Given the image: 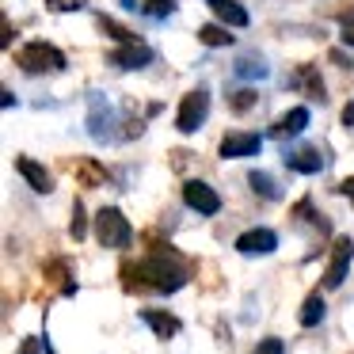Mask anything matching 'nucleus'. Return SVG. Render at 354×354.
Masks as SVG:
<instances>
[{
	"label": "nucleus",
	"instance_id": "obj_20",
	"mask_svg": "<svg viewBox=\"0 0 354 354\" xmlns=\"http://www.w3.org/2000/svg\"><path fill=\"white\" fill-rule=\"evenodd\" d=\"M198 42L209 50H221V46H232V31L229 27H217V24H206L198 27Z\"/></svg>",
	"mask_w": 354,
	"mask_h": 354
},
{
	"label": "nucleus",
	"instance_id": "obj_21",
	"mask_svg": "<svg viewBox=\"0 0 354 354\" xmlns=\"http://www.w3.org/2000/svg\"><path fill=\"white\" fill-rule=\"evenodd\" d=\"M297 80L305 84V92L313 95L316 103H324V100H328V92H324V84H320V77H316V69H313V65H305V69L297 73ZM297 80H293V84H297Z\"/></svg>",
	"mask_w": 354,
	"mask_h": 354
},
{
	"label": "nucleus",
	"instance_id": "obj_12",
	"mask_svg": "<svg viewBox=\"0 0 354 354\" xmlns=\"http://www.w3.org/2000/svg\"><path fill=\"white\" fill-rule=\"evenodd\" d=\"M16 171L27 179V183H31V191H39V194H50V191H54V179H50V171L42 168L35 156H16Z\"/></svg>",
	"mask_w": 354,
	"mask_h": 354
},
{
	"label": "nucleus",
	"instance_id": "obj_27",
	"mask_svg": "<svg viewBox=\"0 0 354 354\" xmlns=\"http://www.w3.org/2000/svg\"><path fill=\"white\" fill-rule=\"evenodd\" d=\"M252 354H286V346H282V339H263Z\"/></svg>",
	"mask_w": 354,
	"mask_h": 354
},
{
	"label": "nucleus",
	"instance_id": "obj_9",
	"mask_svg": "<svg viewBox=\"0 0 354 354\" xmlns=\"http://www.w3.org/2000/svg\"><path fill=\"white\" fill-rule=\"evenodd\" d=\"M236 252L240 255H270V252H278V232L274 229H248V232H240L236 236Z\"/></svg>",
	"mask_w": 354,
	"mask_h": 354
},
{
	"label": "nucleus",
	"instance_id": "obj_31",
	"mask_svg": "<svg viewBox=\"0 0 354 354\" xmlns=\"http://www.w3.org/2000/svg\"><path fill=\"white\" fill-rule=\"evenodd\" d=\"M339 191H343L346 198H354V176H351V179H343V187H339Z\"/></svg>",
	"mask_w": 354,
	"mask_h": 354
},
{
	"label": "nucleus",
	"instance_id": "obj_17",
	"mask_svg": "<svg viewBox=\"0 0 354 354\" xmlns=\"http://www.w3.org/2000/svg\"><path fill=\"white\" fill-rule=\"evenodd\" d=\"M248 187H252L255 194H259V198H267V202H278L282 198V187L274 183V176H270V171H248Z\"/></svg>",
	"mask_w": 354,
	"mask_h": 354
},
{
	"label": "nucleus",
	"instance_id": "obj_25",
	"mask_svg": "<svg viewBox=\"0 0 354 354\" xmlns=\"http://www.w3.org/2000/svg\"><path fill=\"white\" fill-rule=\"evenodd\" d=\"M141 8H145L149 16L164 19V16H171V12H176V0H141Z\"/></svg>",
	"mask_w": 354,
	"mask_h": 354
},
{
	"label": "nucleus",
	"instance_id": "obj_23",
	"mask_svg": "<svg viewBox=\"0 0 354 354\" xmlns=\"http://www.w3.org/2000/svg\"><path fill=\"white\" fill-rule=\"evenodd\" d=\"M46 278H54V282L62 286V293H73V290H77V286H73V278H69V267H65L62 259H54V263L46 267Z\"/></svg>",
	"mask_w": 354,
	"mask_h": 354
},
{
	"label": "nucleus",
	"instance_id": "obj_10",
	"mask_svg": "<svg viewBox=\"0 0 354 354\" xmlns=\"http://www.w3.org/2000/svg\"><path fill=\"white\" fill-rule=\"evenodd\" d=\"M286 164H290L293 171H301V176H316V171H324L328 156H324L320 145H293L290 153H286Z\"/></svg>",
	"mask_w": 354,
	"mask_h": 354
},
{
	"label": "nucleus",
	"instance_id": "obj_19",
	"mask_svg": "<svg viewBox=\"0 0 354 354\" xmlns=\"http://www.w3.org/2000/svg\"><path fill=\"white\" fill-rule=\"evenodd\" d=\"M324 313H328L324 293H308L305 305H301V328H316V324H324Z\"/></svg>",
	"mask_w": 354,
	"mask_h": 354
},
{
	"label": "nucleus",
	"instance_id": "obj_5",
	"mask_svg": "<svg viewBox=\"0 0 354 354\" xmlns=\"http://www.w3.org/2000/svg\"><path fill=\"white\" fill-rule=\"evenodd\" d=\"M88 133H92L100 145H107L115 138V107L103 92H92L88 95Z\"/></svg>",
	"mask_w": 354,
	"mask_h": 354
},
{
	"label": "nucleus",
	"instance_id": "obj_1",
	"mask_svg": "<svg viewBox=\"0 0 354 354\" xmlns=\"http://www.w3.org/2000/svg\"><path fill=\"white\" fill-rule=\"evenodd\" d=\"M126 290H153V293H176L187 286L191 267L176 248H156L153 255L138 263V267H122Z\"/></svg>",
	"mask_w": 354,
	"mask_h": 354
},
{
	"label": "nucleus",
	"instance_id": "obj_11",
	"mask_svg": "<svg viewBox=\"0 0 354 354\" xmlns=\"http://www.w3.org/2000/svg\"><path fill=\"white\" fill-rule=\"evenodd\" d=\"M305 130H308V107H293V111H286L278 122L267 126V138L270 141H290V138H297V133H305Z\"/></svg>",
	"mask_w": 354,
	"mask_h": 354
},
{
	"label": "nucleus",
	"instance_id": "obj_7",
	"mask_svg": "<svg viewBox=\"0 0 354 354\" xmlns=\"http://www.w3.org/2000/svg\"><path fill=\"white\" fill-rule=\"evenodd\" d=\"M263 149V133L255 130H229L221 138V145H217V153H221V160H236V156H255Z\"/></svg>",
	"mask_w": 354,
	"mask_h": 354
},
{
	"label": "nucleus",
	"instance_id": "obj_30",
	"mask_svg": "<svg viewBox=\"0 0 354 354\" xmlns=\"http://www.w3.org/2000/svg\"><path fill=\"white\" fill-rule=\"evenodd\" d=\"M343 126H354V103H346V107H343Z\"/></svg>",
	"mask_w": 354,
	"mask_h": 354
},
{
	"label": "nucleus",
	"instance_id": "obj_6",
	"mask_svg": "<svg viewBox=\"0 0 354 354\" xmlns=\"http://www.w3.org/2000/svg\"><path fill=\"white\" fill-rule=\"evenodd\" d=\"M351 263H354V240L351 236H335L328 270H324V290H339V286L346 282V274H351Z\"/></svg>",
	"mask_w": 354,
	"mask_h": 354
},
{
	"label": "nucleus",
	"instance_id": "obj_28",
	"mask_svg": "<svg viewBox=\"0 0 354 354\" xmlns=\"http://www.w3.org/2000/svg\"><path fill=\"white\" fill-rule=\"evenodd\" d=\"M46 351V339H24V343H19V354H42Z\"/></svg>",
	"mask_w": 354,
	"mask_h": 354
},
{
	"label": "nucleus",
	"instance_id": "obj_29",
	"mask_svg": "<svg viewBox=\"0 0 354 354\" xmlns=\"http://www.w3.org/2000/svg\"><path fill=\"white\" fill-rule=\"evenodd\" d=\"M339 39H343V46H351V50H354V16H346V19H343V27H339Z\"/></svg>",
	"mask_w": 354,
	"mask_h": 354
},
{
	"label": "nucleus",
	"instance_id": "obj_3",
	"mask_svg": "<svg viewBox=\"0 0 354 354\" xmlns=\"http://www.w3.org/2000/svg\"><path fill=\"white\" fill-rule=\"evenodd\" d=\"M95 240L103 248H130L133 244V225L126 221V214L118 206H103L95 214Z\"/></svg>",
	"mask_w": 354,
	"mask_h": 354
},
{
	"label": "nucleus",
	"instance_id": "obj_2",
	"mask_svg": "<svg viewBox=\"0 0 354 354\" xmlns=\"http://www.w3.org/2000/svg\"><path fill=\"white\" fill-rule=\"evenodd\" d=\"M16 62H19V69L31 73V77H42V73H57V69H65V54L54 46V42H46V39L27 42V46L16 54Z\"/></svg>",
	"mask_w": 354,
	"mask_h": 354
},
{
	"label": "nucleus",
	"instance_id": "obj_4",
	"mask_svg": "<svg viewBox=\"0 0 354 354\" xmlns=\"http://www.w3.org/2000/svg\"><path fill=\"white\" fill-rule=\"evenodd\" d=\"M206 115H209V92H206V88H191V92L179 100V107H176V130L179 133L202 130Z\"/></svg>",
	"mask_w": 354,
	"mask_h": 354
},
{
	"label": "nucleus",
	"instance_id": "obj_24",
	"mask_svg": "<svg viewBox=\"0 0 354 354\" xmlns=\"http://www.w3.org/2000/svg\"><path fill=\"white\" fill-rule=\"evenodd\" d=\"M255 100H259V92H255V88H244V92H229V107H232V111H248Z\"/></svg>",
	"mask_w": 354,
	"mask_h": 354
},
{
	"label": "nucleus",
	"instance_id": "obj_15",
	"mask_svg": "<svg viewBox=\"0 0 354 354\" xmlns=\"http://www.w3.org/2000/svg\"><path fill=\"white\" fill-rule=\"evenodd\" d=\"M141 320L153 328L156 339H171V335H179V328H183V324H179L171 313H164V308H141Z\"/></svg>",
	"mask_w": 354,
	"mask_h": 354
},
{
	"label": "nucleus",
	"instance_id": "obj_8",
	"mask_svg": "<svg viewBox=\"0 0 354 354\" xmlns=\"http://www.w3.org/2000/svg\"><path fill=\"white\" fill-rule=\"evenodd\" d=\"M183 202L202 217H214L217 209H221V194H217L209 183H202V179H187L183 183Z\"/></svg>",
	"mask_w": 354,
	"mask_h": 354
},
{
	"label": "nucleus",
	"instance_id": "obj_18",
	"mask_svg": "<svg viewBox=\"0 0 354 354\" xmlns=\"http://www.w3.org/2000/svg\"><path fill=\"white\" fill-rule=\"evenodd\" d=\"M95 27H100V31L107 35V39H115L118 46H138V42H141V35H133L130 27L115 24V19H111V16H95Z\"/></svg>",
	"mask_w": 354,
	"mask_h": 354
},
{
	"label": "nucleus",
	"instance_id": "obj_26",
	"mask_svg": "<svg viewBox=\"0 0 354 354\" xmlns=\"http://www.w3.org/2000/svg\"><path fill=\"white\" fill-rule=\"evenodd\" d=\"M88 0H46V8L50 12H80Z\"/></svg>",
	"mask_w": 354,
	"mask_h": 354
},
{
	"label": "nucleus",
	"instance_id": "obj_13",
	"mask_svg": "<svg viewBox=\"0 0 354 354\" xmlns=\"http://www.w3.org/2000/svg\"><path fill=\"white\" fill-rule=\"evenodd\" d=\"M206 4L225 27H248L252 24V16H248V8L240 4V0H206Z\"/></svg>",
	"mask_w": 354,
	"mask_h": 354
},
{
	"label": "nucleus",
	"instance_id": "obj_14",
	"mask_svg": "<svg viewBox=\"0 0 354 354\" xmlns=\"http://www.w3.org/2000/svg\"><path fill=\"white\" fill-rule=\"evenodd\" d=\"M153 50L145 46V42H138V46H118L115 54H111V62L118 65V69H145V65H153Z\"/></svg>",
	"mask_w": 354,
	"mask_h": 354
},
{
	"label": "nucleus",
	"instance_id": "obj_22",
	"mask_svg": "<svg viewBox=\"0 0 354 354\" xmlns=\"http://www.w3.org/2000/svg\"><path fill=\"white\" fill-rule=\"evenodd\" d=\"M84 232H88V214H84V202H73V221H69V236L73 240H84Z\"/></svg>",
	"mask_w": 354,
	"mask_h": 354
},
{
	"label": "nucleus",
	"instance_id": "obj_16",
	"mask_svg": "<svg viewBox=\"0 0 354 354\" xmlns=\"http://www.w3.org/2000/svg\"><path fill=\"white\" fill-rule=\"evenodd\" d=\"M267 73L270 69H267V62H263L259 54H244L236 65H232V77L236 80H267Z\"/></svg>",
	"mask_w": 354,
	"mask_h": 354
}]
</instances>
